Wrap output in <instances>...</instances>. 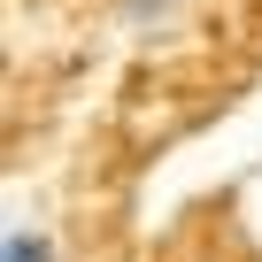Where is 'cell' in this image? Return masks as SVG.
<instances>
[{
    "mask_svg": "<svg viewBox=\"0 0 262 262\" xmlns=\"http://www.w3.org/2000/svg\"><path fill=\"white\" fill-rule=\"evenodd\" d=\"M0 262H62V254H54V239L39 224H16L8 239H0Z\"/></svg>",
    "mask_w": 262,
    "mask_h": 262,
    "instance_id": "1",
    "label": "cell"
},
{
    "mask_svg": "<svg viewBox=\"0 0 262 262\" xmlns=\"http://www.w3.org/2000/svg\"><path fill=\"white\" fill-rule=\"evenodd\" d=\"M170 8H162V0H131V24H162Z\"/></svg>",
    "mask_w": 262,
    "mask_h": 262,
    "instance_id": "2",
    "label": "cell"
}]
</instances>
